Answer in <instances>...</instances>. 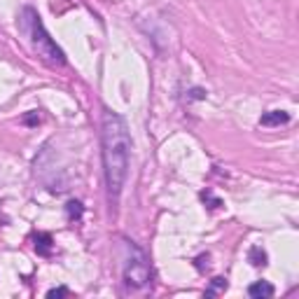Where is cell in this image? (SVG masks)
<instances>
[{"label":"cell","instance_id":"52a82bcc","mask_svg":"<svg viewBox=\"0 0 299 299\" xmlns=\"http://www.w3.org/2000/svg\"><path fill=\"white\" fill-rule=\"evenodd\" d=\"M82 215H84V206L80 204V201H75V199H73V201H68V204H66V217H68L70 222L80 220Z\"/></svg>","mask_w":299,"mask_h":299},{"label":"cell","instance_id":"8fae6325","mask_svg":"<svg viewBox=\"0 0 299 299\" xmlns=\"http://www.w3.org/2000/svg\"><path fill=\"white\" fill-rule=\"evenodd\" d=\"M201 199L210 204V206H208L210 210H215V208H220V206H222V204H220V199H215L213 194H210V192H201Z\"/></svg>","mask_w":299,"mask_h":299},{"label":"cell","instance_id":"3957f363","mask_svg":"<svg viewBox=\"0 0 299 299\" xmlns=\"http://www.w3.org/2000/svg\"><path fill=\"white\" fill-rule=\"evenodd\" d=\"M122 276L129 290H143L152 280V269L145 253L134 241H122Z\"/></svg>","mask_w":299,"mask_h":299},{"label":"cell","instance_id":"277c9868","mask_svg":"<svg viewBox=\"0 0 299 299\" xmlns=\"http://www.w3.org/2000/svg\"><path fill=\"white\" fill-rule=\"evenodd\" d=\"M290 122V115H287L285 110H269V112H264V115L260 117V124L262 127H280V124H287Z\"/></svg>","mask_w":299,"mask_h":299},{"label":"cell","instance_id":"6da1fadb","mask_svg":"<svg viewBox=\"0 0 299 299\" xmlns=\"http://www.w3.org/2000/svg\"><path fill=\"white\" fill-rule=\"evenodd\" d=\"M103 168H105V187H108L110 201H117L122 187L127 183L129 173V152H131V138H129L127 124L117 112L103 110Z\"/></svg>","mask_w":299,"mask_h":299},{"label":"cell","instance_id":"9c48e42d","mask_svg":"<svg viewBox=\"0 0 299 299\" xmlns=\"http://www.w3.org/2000/svg\"><path fill=\"white\" fill-rule=\"evenodd\" d=\"M222 290H227V280H224V278H213V280H210V287L206 290V294L213 297V294L222 292Z\"/></svg>","mask_w":299,"mask_h":299},{"label":"cell","instance_id":"ba28073f","mask_svg":"<svg viewBox=\"0 0 299 299\" xmlns=\"http://www.w3.org/2000/svg\"><path fill=\"white\" fill-rule=\"evenodd\" d=\"M248 260L253 267H264V264H267V253H264V248H260V246H253L248 253Z\"/></svg>","mask_w":299,"mask_h":299},{"label":"cell","instance_id":"8992f818","mask_svg":"<svg viewBox=\"0 0 299 299\" xmlns=\"http://www.w3.org/2000/svg\"><path fill=\"white\" fill-rule=\"evenodd\" d=\"M33 246H35V253L42 255V257H49L51 248H54V241H51L49 234H38L33 238Z\"/></svg>","mask_w":299,"mask_h":299},{"label":"cell","instance_id":"7a4b0ae2","mask_svg":"<svg viewBox=\"0 0 299 299\" xmlns=\"http://www.w3.org/2000/svg\"><path fill=\"white\" fill-rule=\"evenodd\" d=\"M19 28L26 38H28L31 47L35 49V54H38L42 61H47L49 66H64L66 64V56H64V51H61V47L49 38V33L45 31V26H42L38 12H35L33 7H26L24 12H21Z\"/></svg>","mask_w":299,"mask_h":299},{"label":"cell","instance_id":"7c38bea8","mask_svg":"<svg viewBox=\"0 0 299 299\" xmlns=\"http://www.w3.org/2000/svg\"><path fill=\"white\" fill-rule=\"evenodd\" d=\"M68 294H70L68 287H51L47 292V297H68Z\"/></svg>","mask_w":299,"mask_h":299},{"label":"cell","instance_id":"4fadbf2b","mask_svg":"<svg viewBox=\"0 0 299 299\" xmlns=\"http://www.w3.org/2000/svg\"><path fill=\"white\" fill-rule=\"evenodd\" d=\"M190 98H206V91L204 89H192L190 91Z\"/></svg>","mask_w":299,"mask_h":299},{"label":"cell","instance_id":"30bf717a","mask_svg":"<svg viewBox=\"0 0 299 299\" xmlns=\"http://www.w3.org/2000/svg\"><path fill=\"white\" fill-rule=\"evenodd\" d=\"M24 124H28V127H38L40 124V115H38V110H31L28 115H24Z\"/></svg>","mask_w":299,"mask_h":299},{"label":"cell","instance_id":"5b68a950","mask_svg":"<svg viewBox=\"0 0 299 299\" xmlns=\"http://www.w3.org/2000/svg\"><path fill=\"white\" fill-rule=\"evenodd\" d=\"M274 285L271 283H267V280H257V283H253V285L248 287V294L253 299H269L274 297Z\"/></svg>","mask_w":299,"mask_h":299}]
</instances>
